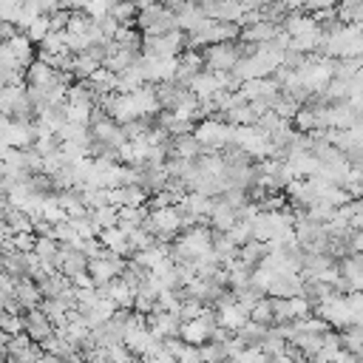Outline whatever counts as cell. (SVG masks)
<instances>
[{
    "mask_svg": "<svg viewBox=\"0 0 363 363\" xmlns=\"http://www.w3.org/2000/svg\"><path fill=\"white\" fill-rule=\"evenodd\" d=\"M352 250H357V252H363V227L354 233V238H352Z\"/></svg>",
    "mask_w": 363,
    "mask_h": 363,
    "instance_id": "5",
    "label": "cell"
},
{
    "mask_svg": "<svg viewBox=\"0 0 363 363\" xmlns=\"http://www.w3.org/2000/svg\"><path fill=\"white\" fill-rule=\"evenodd\" d=\"M303 6L309 11H326V9H335V0H306Z\"/></svg>",
    "mask_w": 363,
    "mask_h": 363,
    "instance_id": "4",
    "label": "cell"
},
{
    "mask_svg": "<svg viewBox=\"0 0 363 363\" xmlns=\"http://www.w3.org/2000/svg\"><path fill=\"white\" fill-rule=\"evenodd\" d=\"M204 68L207 71H233L238 65V60L244 57L241 51V43L235 40H224V43H213V45H204Z\"/></svg>",
    "mask_w": 363,
    "mask_h": 363,
    "instance_id": "1",
    "label": "cell"
},
{
    "mask_svg": "<svg viewBox=\"0 0 363 363\" xmlns=\"http://www.w3.org/2000/svg\"><path fill=\"white\" fill-rule=\"evenodd\" d=\"M48 31H51V23H48V14H37V17H34V20L28 23V28H26L23 34H28V40L40 45V43H43V37H45Z\"/></svg>",
    "mask_w": 363,
    "mask_h": 363,
    "instance_id": "3",
    "label": "cell"
},
{
    "mask_svg": "<svg viewBox=\"0 0 363 363\" xmlns=\"http://www.w3.org/2000/svg\"><path fill=\"white\" fill-rule=\"evenodd\" d=\"M23 320H26V335L31 337V340H45L51 332H54V323H51V318L40 309V306H34V309H26V315H23Z\"/></svg>",
    "mask_w": 363,
    "mask_h": 363,
    "instance_id": "2",
    "label": "cell"
}]
</instances>
